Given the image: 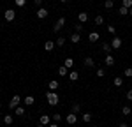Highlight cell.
<instances>
[{"label":"cell","instance_id":"40","mask_svg":"<svg viewBox=\"0 0 132 127\" xmlns=\"http://www.w3.org/2000/svg\"><path fill=\"white\" fill-rule=\"evenodd\" d=\"M34 4H35V5H41V4H42V0H34Z\"/></svg>","mask_w":132,"mask_h":127},{"label":"cell","instance_id":"38","mask_svg":"<svg viewBox=\"0 0 132 127\" xmlns=\"http://www.w3.org/2000/svg\"><path fill=\"white\" fill-rule=\"evenodd\" d=\"M127 99H129V101H132V90H129V92H127Z\"/></svg>","mask_w":132,"mask_h":127},{"label":"cell","instance_id":"22","mask_svg":"<svg viewBox=\"0 0 132 127\" xmlns=\"http://www.w3.org/2000/svg\"><path fill=\"white\" fill-rule=\"evenodd\" d=\"M79 111H81V106L79 104H72L71 106V113H76V115H78Z\"/></svg>","mask_w":132,"mask_h":127},{"label":"cell","instance_id":"17","mask_svg":"<svg viewBox=\"0 0 132 127\" xmlns=\"http://www.w3.org/2000/svg\"><path fill=\"white\" fill-rule=\"evenodd\" d=\"M58 74H60V76H69V69H67L65 65H60V67H58Z\"/></svg>","mask_w":132,"mask_h":127},{"label":"cell","instance_id":"33","mask_svg":"<svg viewBox=\"0 0 132 127\" xmlns=\"http://www.w3.org/2000/svg\"><path fill=\"white\" fill-rule=\"evenodd\" d=\"M123 74H125L127 78H132V67H127V69L123 71Z\"/></svg>","mask_w":132,"mask_h":127},{"label":"cell","instance_id":"18","mask_svg":"<svg viewBox=\"0 0 132 127\" xmlns=\"http://www.w3.org/2000/svg\"><path fill=\"white\" fill-rule=\"evenodd\" d=\"M63 65H65L67 69H72V67H74V60H72L71 57H69V58H65V62H63Z\"/></svg>","mask_w":132,"mask_h":127},{"label":"cell","instance_id":"16","mask_svg":"<svg viewBox=\"0 0 132 127\" xmlns=\"http://www.w3.org/2000/svg\"><path fill=\"white\" fill-rule=\"evenodd\" d=\"M83 64H85V67H93V65H95V62H93L92 57H86V58L83 60Z\"/></svg>","mask_w":132,"mask_h":127},{"label":"cell","instance_id":"44","mask_svg":"<svg viewBox=\"0 0 132 127\" xmlns=\"http://www.w3.org/2000/svg\"><path fill=\"white\" fill-rule=\"evenodd\" d=\"M60 2H62V4H65V2H69V0H60Z\"/></svg>","mask_w":132,"mask_h":127},{"label":"cell","instance_id":"43","mask_svg":"<svg viewBox=\"0 0 132 127\" xmlns=\"http://www.w3.org/2000/svg\"><path fill=\"white\" fill-rule=\"evenodd\" d=\"M129 14H130V16H132V7H130V9H129Z\"/></svg>","mask_w":132,"mask_h":127},{"label":"cell","instance_id":"5","mask_svg":"<svg viewBox=\"0 0 132 127\" xmlns=\"http://www.w3.org/2000/svg\"><path fill=\"white\" fill-rule=\"evenodd\" d=\"M65 122H67L69 125H74V124L78 122V115H76V113H69L67 118H65Z\"/></svg>","mask_w":132,"mask_h":127},{"label":"cell","instance_id":"45","mask_svg":"<svg viewBox=\"0 0 132 127\" xmlns=\"http://www.w3.org/2000/svg\"><path fill=\"white\" fill-rule=\"evenodd\" d=\"M92 127H97V125H92Z\"/></svg>","mask_w":132,"mask_h":127},{"label":"cell","instance_id":"36","mask_svg":"<svg viewBox=\"0 0 132 127\" xmlns=\"http://www.w3.org/2000/svg\"><path fill=\"white\" fill-rule=\"evenodd\" d=\"M108 32H109V34H116V28H114L113 25H109V27H108Z\"/></svg>","mask_w":132,"mask_h":127},{"label":"cell","instance_id":"27","mask_svg":"<svg viewBox=\"0 0 132 127\" xmlns=\"http://www.w3.org/2000/svg\"><path fill=\"white\" fill-rule=\"evenodd\" d=\"M55 44H56V46H63V44H65V37H63V35H60V37L55 41Z\"/></svg>","mask_w":132,"mask_h":127},{"label":"cell","instance_id":"19","mask_svg":"<svg viewBox=\"0 0 132 127\" xmlns=\"http://www.w3.org/2000/svg\"><path fill=\"white\" fill-rule=\"evenodd\" d=\"M14 111H16V115H18V116H25V113H27V111H25V108H23V106H18V108H16V109H14Z\"/></svg>","mask_w":132,"mask_h":127},{"label":"cell","instance_id":"32","mask_svg":"<svg viewBox=\"0 0 132 127\" xmlns=\"http://www.w3.org/2000/svg\"><path fill=\"white\" fill-rule=\"evenodd\" d=\"M4 122H5L7 125H11V124H12V116H11V115H5V116H4Z\"/></svg>","mask_w":132,"mask_h":127},{"label":"cell","instance_id":"15","mask_svg":"<svg viewBox=\"0 0 132 127\" xmlns=\"http://www.w3.org/2000/svg\"><path fill=\"white\" fill-rule=\"evenodd\" d=\"M58 86H60V83H58L56 80H51L50 83H48V88H50V90H56Z\"/></svg>","mask_w":132,"mask_h":127},{"label":"cell","instance_id":"20","mask_svg":"<svg viewBox=\"0 0 132 127\" xmlns=\"http://www.w3.org/2000/svg\"><path fill=\"white\" fill-rule=\"evenodd\" d=\"M93 23H95L97 27H102V25H104V18L99 14V16H95V21H93Z\"/></svg>","mask_w":132,"mask_h":127},{"label":"cell","instance_id":"2","mask_svg":"<svg viewBox=\"0 0 132 127\" xmlns=\"http://www.w3.org/2000/svg\"><path fill=\"white\" fill-rule=\"evenodd\" d=\"M65 18H63V16H62V18H58V20H56V23H55V27H53V32H55V34H58V32L62 30V28H63V25H65Z\"/></svg>","mask_w":132,"mask_h":127},{"label":"cell","instance_id":"23","mask_svg":"<svg viewBox=\"0 0 132 127\" xmlns=\"http://www.w3.org/2000/svg\"><path fill=\"white\" fill-rule=\"evenodd\" d=\"M34 101H35L34 95H27V97H25V104H27V106H32V104H34Z\"/></svg>","mask_w":132,"mask_h":127},{"label":"cell","instance_id":"28","mask_svg":"<svg viewBox=\"0 0 132 127\" xmlns=\"http://www.w3.org/2000/svg\"><path fill=\"white\" fill-rule=\"evenodd\" d=\"M118 12H120V14H122V16H127V14H129V9H127V7H118Z\"/></svg>","mask_w":132,"mask_h":127},{"label":"cell","instance_id":"6","mask_svg":"<svg viewBox=\"0 0 132 127\" xmlns=\"http://www.w3.org/2000/svg\"><path fill=\"white\" fill-rule=\"evenodd\" d=\"M14 18H16L14 9H7L5 11V21H14Z\"/></svg>","mask_w":132,"mask_h":127},{"label":"cell","instance_id":"14","mask_svg":"<svg viewBox=\"0 0 132 127\" xmlns=\"http://www.w3.org/2000/svg\"><path fill=\"white\" fill-rule=\"evenodd\" d=\"M69 80H71V81H78V80H79V73H78V71H71V73H69Z\"/></svg>","mask_w":132,"mask_h":127},{"label":"cell","instance_id":"10","mask_svg":"<svg viewBox=\"0 0 132 127\" xmlns=\"http://www.w3.org/2000/svg\"><path fill=\"white\" fill-rule=\"evenodd\" d=\"M55 46H56V44H55L53 41H46V42H44V50H46V51H53Z\"/></svg>","mask_w":132,"mask_h":127},{"label":"cell","instance_id":"35","mask_svg":"<svg viewBox=\"0 0 132 127\" xmlns=\"http://www.w3.org/2000/svg\"><path fill=\"white\" fill-rule=\"evenodd\" d=\"M14 4H16L18 7H23V5L27 4V0H14Z\"/></svg>","mask_w":132,"mask_h":127},{"label":"cell","instance_id":"1","mask_svg":"<svg viewBox=\"0 0 132 127\" xmlns=\"http://www.w3.org/2000/svg\"><path fill=\"white\" fill-rule=\"evenodd\" d=\"M46 99H48V104H50V106H56L58 102H60V95L56 94L55 90L46 92Z\"/></svg>","mask_w":132,"mask_h":127},{"label":"cell","instance_id":"42","mask_svg":"<svg viewBox=\"0 0 132 127\" xmlns=\"http://www.w3.org/2000/svg\"><path fill=\"white\" fill-rule=\"evenodd\" d=\"M37 127H46V125H42V124H37Z\"/></svg>","mask_w":132,"mask_h":127},{"label":"cell","instance_id":"37","mask_svg":"<svg viewBox=\"0 0 132 127\" xmlns=\"http://www.w3.org/2000/svg\"><path fill=\"white\" fill-rule=\"evenodd\" d=\"M81 30H83V23H78V25H76V32L79 34Z\"/></svg>","mask_w":132,"mask_h":127},{"label":"cell","instance_id":"7","mask_svg":"<svg viewBox=\"0 0 132 127\" xmlns=\"http://www.w3.org/2000/svg\"><path fill=\"white\" fill-rule=\"evenodd\" d=\"M48 14H50V12H48V9H46V7H41V9L37 11V18H39V20L48 18Z\"/></svg>","mask_w":132,"mask_h":127},{"label":"cell","instance_id":"11","mask_svg":"<svg viewBox=\"0 0 132 127\" xmlns=\"http://www.w3.org/2000/svg\"><path fill=\"white\" fill-rule=\"evenodd\" d=\"M104 64H106L108 67H111V65H114V57H113V55H108V57L104 58Z\"/></svg>","mask_w":132,"mask_h":127},{"label":"cell","instance_id":"4","mask_svg":"<svg viewBox=\"0 0 132 127\" xmlns=\"http://www.w3.org/2000/svg\"><path fill=\"white\" fill-rule=\"evenodd\" d=\"M20 101H21V97L18 94L12 95V99H11V102H9V108H11V109H16V108L20 106Z\"/></svg>","mask_w":132,"mask_h":127},{"label":"cell","instance_id":"34","mask_svg":"<svg viewBox=\"0 0 132 127\" xmlns=\"http://www.w3.org/2000/svg\"><path fill=\"white\" fill-rule=\"evenodd\" d=\"M90 120H92L90 113H83V122H90Z\"/></svg>","mask_w":132,"mask_h":127},{"label":"cell","instance_id":"25","mask_svg":"<svg viewBox=\"0 0 132 127\" xmlns=\"http://www.w3.org/2000/svg\"><path fill=\"white\" fill-rule=\"evenodd\" d=\"M102 50H104V53H108V55H109V53H111V44H108V42H104V44H102Z\"/></svg>","mask_w":132,"mask_h":127},{"label":"cell","instance_id":"30","mask_svg":"<svg viewBox=\"0 0 132 127\" xmlns=\"http://www.w3.org/2000/svg\"><path fill=\"white\" fill-rule=\"evenodd\" d=\"M122 5H123V7H127V9H130V7H132V0H122Z\"/></svg>","mask_w":132,"mask_h":127},{"label":"cell","instance_id":"29","mask_svg":"<svg viewBox=\"0 0 132 127\" xmlns=\"http://www.w3.org/2000/svg\"><path fill=\"white\" fill-rule=\"evenodd\" d=\"M95 74H97V78H104V74H106V71H104V67H99Z\"/></svg>","mask_w":132,"mask_h":127},{"label":"cell","instance_id":"31","mask_svg":"<svg viewBox=\"0 0 132 127\" xmlns=\"http://www.w3.org/2000/svg\"><path fill=\"white\" fill-rule=\"evenodd\" d=\"M51 120H53V122H56V124H58V122H60V120H62V115H60V113H55V115L51 116Z\"/></svg>","mask_w":132,"mask_h":127},{"label":"cell","instance_id":"8","mask_svg":"<svg viewBox=\"0 0 132 127\" xmlns=\"http://www.w3.org/2000/svg\"><path fill=\"white\" fill-rule=\"evenodd\" d=\"M101 39V34L99 32H90V35H88V41L90 42H97Z\"/></svg>","mask_w":132,"mask_h":127},{"label":"cell","instance_id":"12","mask_svg":"<svg viewBox=\"0 0 132 127\" xmlns=\"http://www.w3.org/2000/svg\"><path fill=\"white\" fill-rule=\"evenodd\" d=\"M69 39H71V42H74V44H78V42L81 41V35H79L78 32H74V34H72V35L69 37Z\"/></svg>","mask_w":132,"mask_h":127},{"label":"cell","instance_id":"3","mask_svg":"<svg viewBox=\"0 0 132 127\" xmlns=\"http://www.w3.org/2000/svg\"><path fill=\"white\" fill-rule=\"evenodd\" d=\"M109 44H111L113 50H120V48H122V44H123V41L118 37V35H114V37H113V41L109 42Z\"/></svg>","mask_w":132,"mask_h":127},{"label":"cell","instance_id":"9","mask_svg":"<svg viewBox=\"0 0 132 127\" xmlns=\"http://www.w3.org/2000/svg\"><path fill=\"white\" fill-rule=\"evenodd\" d=\"M50 122H51V116H48V115L39 116V124H42V125H50Z\"/></svg>","mask_w":132,"mask_h":127},{"label":"cell","instance_id":"21","mask_svg":"<svg viewBox=\"0 0 132 127\" xmlns=\"http://www.w3.org/2000/svg\"><path fill=\"white\" fill-rule=\"evenodd\" d=\"M104 7L106 9H113L114 7V0H104Z\"/></svg>","mask_w":132,"mask_h":127},{"label":"cell","instance_id":"13","mask_svg":"<svg viewBox=\"0 0 132 127\" xmlns=\"http://www.w3.org/2000/svg\"><path fill=\"white\" fill-rule=\"evenodd\" d=\"M78 21H79V23H86V21H88V14H86V12H79V14H78Z\"/></svg>","mask_w":132,"mask_h":127},{"label":"cell","instance_id":"26","mask_svg":"<svg viewBox=\"0 0 132 127\" xmlns=\"http://www.w3.org/2000/svg\"><path fill=\"white\" fill-rule=\"evenodd\" d=\"M122 113H123L125 116L130 115V113H132V108H130V106H123V108H122Z\"/></svg>","mask_w":132,"mask_h":127},{"label":"cell","instance_id":"39","mask_svg":"<svg viewBox=\"0 0 132 127\" xmlns=\"http://www.w3.org/2000/svg\"><path fill=\"white\" fill-rule=\"evenodd\" d=\"M118 127H129V125H127L125 122H120V124H118Z\"/></svg>","mask_w":132,"mask_h":127},{"label":"cell","instance_id":"41","mask_svg":"<svg viewBox=\"0 0 132 127\" xmlns=\"http://www.w3.org/2000/svg\"><path fill=\"white\" fill-rule=\"evenodd\" d=\"M48 127H58V124H56V122H53V124H50Z\"/></svg>","mask_w":132,"mask_h":127},{"label":"cell","instance_id":"24","mask_svg":"<svg viewBox=\"0 0 132 127\" xmlns=\"http://www.w3.org/2000/svg\"><path fill=\"white\" fill-rule=\"evenodd\" d=\"M113 85H114V86H122L123 85V78H118V76H116V78L113 80Z\"/></svg>","mask_w":132,"mask_h":127}]
</instances>
